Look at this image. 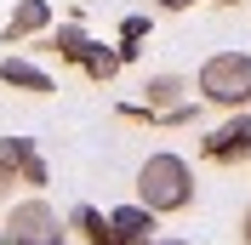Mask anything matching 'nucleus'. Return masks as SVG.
<instances>
[{"label": "nucleus", "instance_id": "obj_17", "mask_svg": "<svg viewBox=\"0 0 251 245\" xmlns=\"http://www.w3.org/2000/svg\"><path fill=\"white\" fill-rule=\"evenodd\" d=\"M240 245H251V205L240 211Z\"/></svg>", "mask_w": 251, "mask_h": 245}, {"label": "nucleus", "instance_id": "obj_12", "mask_svg": "<svg viewBox=\"0 0 251 245\" xmlns=\"http://www.w3.org/2000/svg\"><path fill=\"white\" fill-rule=\"evenodd\" d=\"M120 69H126V63H120V46H103V40H92V51L80 57V74H86V80H97V86H109Z\"/></svg>", "mask_w": 251, "mask_h": 245}, {"label": "nucleus", "instance_id": "obj_3", "mask_svg": "<svg viewBox=\"0 0 251 245\" xmlns=\"http://www.w3.org/2000/svg\"><path fill=\"white\" fill-rule=\"evenodd\" d=\"M6 240L12 245H57L69 234H63L57 211H51L46 199L29 194V199H17V205H6Z\"/></svg>", "mask_w": 251, "mask_h": 245}, {"label": "nucleus", "instance_id": "obj_16", "mask_svg": "<svg viewBox=\"0 0 251 245\" xmlns=\"http://www.w3.org/2000/svg\"><path fill=\"white\" fill-rule=\"evenodd\" d=\"M12 183H17V177H12V171H6V166H0V205L12 199Z\"/></svg>", "mask_w": 251, "mask_h": 245}, {"label": "nucleus", "instance_id": "obj_7", "mask_svg": "<svg viewBox=\"0 0 251 245\" xmlns=\"http://www.w3.org/2000/svg\"><path fill=\"white\" fill-rule=\"evenodd\" d=\"M109 228H114V240H120V245H149V240H160V217L154 211H143V205H137V199H131V205H114V211H109Z\"/></svg>", "mask_w": 251, "mask_h": 245}, {"label": "nucleus", "instance_id": "obj_15", "mask_svg": "<svg viewBox=\"0 0 251 245\" xmlns=\"http://www.w3.org/2000/svg\"><path fill=\"white\" fill-rule=\"evenodd\" d=\"M160 12H188V6H200V0H154Z\"/></svg>", "mask_w": 251, "mask_h": 245}, {"label": "nucleus", "instance_id": "obj_11", "mask_svg": "<svg viewBox=\"0 0 251 245\" xmlns=\"http://www.w3.org/2000/svg\"><path fill=\"white\" fill-rule=\"evenodd\" d=\"M69 228H75L86 245H120L114 228H109V211H97V205H75V211H69Z\"/></svg>", "mask_w": 251, "mask_h": 245}, {"label": "nucleus", "instance_id": "obj_2", "mask_svg": "<svg viewBox=\"0 0 251 245\" xmlns=\"http://www.w3.org/2000/svg\"><path fill=\"white\" fill-rule=\"evenodd\" d=\"M200 103L223 108V114H246L251 108V51H211L194 74Z\"/></svg>", "mask_w": 251, "mask_h": 245}, {"label": "nucleus", "instance_id": "obj_14", "mask_svg": "<svg viewBox=\"0 0 251 245\" xmlns=\"http://www.w3.org/2000/svg\"><path fill=\"white\" fill-rule=\"evenodd\" d=\"M154 125H200V103H194V97H188V103H177L172 114H160Z\"/></svg>", "mask_w": 251, "mask_h": 245}, {"label": "nucleus", "instance_id": "obj_21", "mask_svg": "<svg viewBox=\"0 0 251 245\" xmlns=\"http://www.w3.org/2000/svg\"><path fill=\"white\" fill-rule=\"evenodd\" d=\"M57 245H69V240H57Z\"/></svg>", "mask_w": 251, "mask_h": 245}, {"label": "nucleus", "instance_id": "obj_5", "mask_svg": "<svg viewBox=\"0 0 251 245\" xmlns=\"http://www.w3.org/2000/svg\"><path fill=\"white\" fill-rule=\"evenodd\" d=\"M0 166L12 171L17 183H29L34 194H40V188L51 183V166L40 160V148H34L29 137H0Z\"/></svg>", "mask_w": 251, "mask_h": 245}, {"label": "nucleus", "instance_id": "obj_19", "mask_svg": "<svg viewBox=\"0 0 251 245\" xmlns=\"http://www.w3.org/2000/svg\"><path fill=\"white\" fill-rule=\"evenodd\" d=\"M217 6H246V0H217Z\"/></svg>", "mask_w": 251, "mask_h": 245}, {"label": "nucleus", "instance_id": "obj_20", "mask_svg": "<svg viewBox=\"0 0 251 245\" xmlns=\"http://www.w3.org/2000/svg\"><path fill=\"white\" fill-rule=\"evenodd\" d=\"M0 245H12V240H6V228H0Z\"/></svg>", "mask_w": 251, "mask_h": 245}, {"label": "nucleus", "instance_id": "obj_13", "mask_svg": "<svg viewBox=\"0 0 251 245\" xmlns=\"http://www.w3.org/2000/svg\"><path fill=\"white\" fill-rule=\"evenodd\" d=\"M154 34V17H143V12H131L120 23V51H143V40Z\"/></svg>", "mask_w": 251, "mask_h": 245}, {"label": "nucleus", "instance_id": "obj_18", "mask_svg": "<svg viewBox=\"0 0 251 245\" xmlns=\"http://www.w3.org/2000/svg\"><path fill=\"white\" fill-rule=\"evenodd\" d=\"M154 245H194V240H172V234H160V240Z\"/></svg>", "mask_w": 251, "mask_h": 245}, {"label": "nucleus", "instance_id": "obj_10", "mask_svg": "<svg viewBox=\"0 0 251 245\" xmlns=\"http://www.w3.org/2000/svg\"><path fill=\"white\" fill-rule=\"evenodd\" d=\"M40 51H51V57H63V63H80L86 51H92V34H86V23L69 17V23H57V29L40 40Z\"/></svg>", "mask_w": 251, "mask_h": 245}, {"label": "nucleus", "instance_id": "obj_6", "mask_svg": "<svg viewBox=\"0 0 251 245\" xmlns=\"http://www.w3.org/2000/svg\"><path fill=\"white\" fill-rule=\"evenodd\" d=\"M51 29V0H17L12 17H6V29H0V40L6 46H23V40H34V34Z\"/></svg>", "mask_w": 251, "mask_h": 245}, {"label": "nucleus", "instance_id": "obj_1", "mask_svg": "<svg viewBox=\"0 0 251 245\" xmlns=\"http://www.w3.org/2000/svg\"><path fill=\"white\" fill-rule=\"evenodd\" d=\"M137 205L154 211V217H183L194 205V166L172 148L149 154L137 166Z\"/></svg>", "mask_w": 251, "mask_h": 245}, {"label": "nucleus", "instance_id": "obj_8", "mask_svg": "<svg viewBox=\"0 0 251 245\" xmlns=\"http://www.w3.org/2000/svg\"><path fill=\"white\" fill-rule=\"evenodd\" d=\"M0 86H6V92H29V97H51L57 92V80H51L40 63H29V57H6L0 63Z\"/></svg>", "mask_w": 251, "mask_h": 245}, {"label": "nucleus", "instance_id": "obj_22", "mask_svg": "<svg viewBox=\"0 0 251 245\" xmlns=\"http://www.w3.org/2000/svg\"><path fill=\"white\" fill-rule=\"evenodd\" d=\"M149 245H154V240H149Z\"/></svg>", "mask_w": 251, "mask_h": 245}, {"label": "nucleus", "instance_id": "obj_4", "mask_svg": "<svg viewBox=\"0 0 251 245\" xmlns=\"http://www.w3.org/2000/svg\"><path fill=\"white\" fill-rule=\"evenodd\" d=\"M200 160L205 166H223V171H234L251 160V114H228L223 125H211L200 137Z\"/></svg>", "mask_w": 251, "mask_h": 245}, {"label": "nucleus", "instance_id": "obj_9", "mask_svg": "<svg viewBox=\"0 0 251 245\" xmlns=\"http://www.w3.org/2000/svg\"><path fill=\"white\" fill-rule=\"evenodd\" d=\"M137 103L160 120V114H172L177 103H188V80H183V74H149V80H143V97H137Z\"/></svg>", "mask_w": 251, "mask_h": 245}]
</instances>
